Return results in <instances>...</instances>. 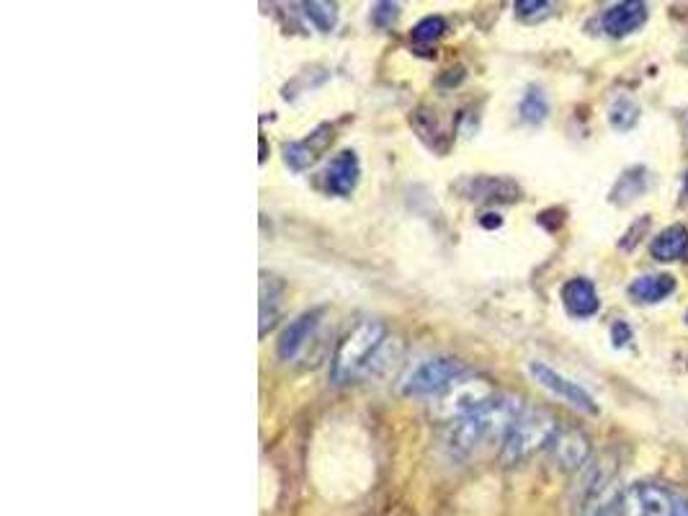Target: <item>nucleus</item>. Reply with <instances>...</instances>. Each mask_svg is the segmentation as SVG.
Here are the masks:
<instances>
[{
	"label": "nucleus",
	"mask_w": 688,
	"mask_h": 516,
	"mask_svg": "<svg viewBox=\"0 0 688 516\" xmlns=\"http://www.w3.org/2000/svg\"><path fill=\"white\" fill-rule=\"evenodd\" d=\"M384 341H387V336H384L382 323L361 320L359 326L348 333L341 341V346L335 349L333 364H330V380L335 385H343V382H351L356 377H364Z\"/></svg>",
	"instance_id": "2"
},
{
	"label": "nucleus",
	"mask_w": 688,
	"mask_h": 516,
	"mask_svg": "<svg viewBox=\"0 0 688 516\" xmlns=\"http://www.w3.org/2000/svg\"><path fill=\"white\" fill-rule=\"evenodd\" d=\"M609 119L611 124H614L616 129H632L634 124H637V119H640V106L634 104L629 96H619V99L614 101V106H611L609 111Z\"/></svg>",
	"instance_id": "18"
},
{
	"label": "nucleus",
	"mask_w": 688,
	"mask_h": 516,
	"mask_svg": "<svg viewBox=\"0 0 688 516\" xmlns=\"http://www.w3.org/2000/svg\"><path fill=\"white\" fill-rule=\"evenodd\" d=\"M395 19H397V3H377V6L372 8V21L377 26H382V29L395 24Z\"/></svg>",
	"instance_id": "23"
},
{
	"label": "nucleus",
	"mask_w": 688,
	"mask_h": 516,
	"mask_svg": "<svg viewBox=\"0 0 688 516\" xmlns=\"http://www.w3.org/2000/svg\"><path fill=\"white\" fill-rule=\"evenodd\" d=\"M650 251L658 261H681L688 253V230L683 225H670L652 240Z\"/></svg>",
	"instance_id": "14"
},
{
	"label": "nucleus",
	"mask_w": 688,
	"mask_h": 516,
	"mask_svg": "<svg viewBox=\"0 0 688 516\" xmlns=\"http://www.w3.org/2000/svg\"><path fill=\"white\" fill-rule=\"evenodd\" d=\"M518 111H521V119H524V122L542 124L544 119H547V111H549L547 96H544L539 88H529V93L521 99Z\"/></svg>",
	"instance_id": "17"
},
{
	"label": "nucleus",
	"mask_w": 688,
	"mask_h": 516,
	"mask_svg": "<svg viewBox=\"0 0 688 516\" xmlns=\"http://www.w3.org/2000/svg\"><path fill=\"white\" fill-rule=\"evenodd\" d=\"M619 516H688V498L660 483H632L619 498Z\"/></svg>",
	"instance_id": "4"
},
{
	"label": "nucleus",
	"mask_w": 688,
	"mask_h": 516,
	"mask_svg": "<svg viewBox=\"0 0 688 516\" xmlns=\"http://www.w3.org/2000/svg\"><path fill=\"white\" fill-rule=\"evenodd\" d=\"M361 176L359 155L354 150H343L330 160V166L325 168V189L335 197H348L356 189Z\"/></svg>",
	"instance_id": "9"
},
{
	"label": "nucleus",
	"mask_w": 688,
	"mask_h": 516,
	"mask_svg": "<svg viewBox=\"0 0 688 516\" xmlns=\"http://www.w3.org/2000/svg\"><path fill=\"white\" fill-rule=\"evenodd\" d=\"M593 516H619V501H611V504L601 506Z\"/></svg>",
	"instance_id": "26"
},
{
	"label": "nucleus",
	"mask_w": 688,
	"mask_h": 516,
	"mask_svg": "<svg viewBox=\"0 0 688 516\" xmlns=\"http://www.w3.org/2000/svg\"><path fill=\"white\" fill-rule=\"evenodd\" d=\"M524 411V403L513 395H493L472 413L454 421L449 431V449L454 455H472L480 444L495 437H506V431Z\"/></svg>",
	"instance_id": "1"
},
{
	"label": "nucleus",
	"mask_w": 688,
	"mask_h": 516,
	"mask_svg": "<svg viewBox=\"0 0 688 516\" xmlns=\"http://www.w3.org/2000/svg\"><path fill=\"white\" fill-rule=\"evenodd\" d=\"M464 375H467V367H464L459 359H428L426 364H421V367L415 369L413 375L408 377V382L402 387V393L415 395V398H418V395H439L444 393L451 382H457L459 377Z\"/></svg>",
	"instance_id": "6"
},
{
	"label": "nucleus",
	"mask_w": 688,
	"mask_h": 516,
	"mask_svg": "<svg viewBox=\"0 0 688 516\" xmlns=\"http://www.w3.org/2000/svg\"><path fill=\"white\" fill-rule=\"evenodd\" d=\"M549 447H552V457H555V462L562 470H575V467L583 465L588 460V455H591L588 437L578 429L557 431Z\"/></svg>",
	"instance_id": "10"
},
{
	"label": "nucleus",
	"mask_w": 688,
	"mask_h": 516,
	"mask_svg": "<svg viewBox=\"0 0 688 516\" xmlns=\"http://www.w3.org/2000/svg\"><path fill=\"white\" fill-rule=\"evenodd\" d=\"M302 8H305L307 19H310L320 31H330L335 26V6L333 3H320V0H312V3H305Z\"/></svg>",
	"instance_id": "21"
},
{
	"label": "nucleus",
	"mask_w": 688,
	"mask_h": 516,
	"mask_svg": "<svg viewBox=\"0 0 688 516\" xmlns=\"http://www.w3.org/2000/svg\"><path fill=\"white\" fill-rule=\"evenodd\" d=\"M645 21V3H640V0H627V3H616L614 8L606 11V16H603V29L609 31L611 37H627V34L640 29Z\"/></svg>",
	"instance_id": "11"
},
{
	"label": "nucleus",
	"mask_w": 688,
	"mask_h": 516,
	"mask_svg": "<svg viewBox=\"0 0 688 516\" xmlns=\"http://www.w3.org/2000/svg\"><path fill=\"white\" fill-rule=\"evenodd\" d=\"M557 434L555 418L542 408H524L503 437V460L521 462L531 457L536 449L552 444Z\"/></svg>",
	"instance_id": "3"
},
{
	"label": "nucleus",
	"mask_w": 688,
	"mask_h": 516,
	"mask_svg": "<svg viewBox=\"0 0 688 516\" xmlns=\"http://www.w3.org/2000/svg\"><path fill=\"white\" fill-rule=\"evenodd\" d=\"M529 372H531V377L539 382V385L547 387L549 393L557 395V398H562L565 403H570L573 408H578V411L591 413V416H596L598 413V406H596V400H593V395L588 393L585 387H580L578 382L567 380V377H562L560 372H555V369L547 367V364H542V362H531Z\"/></svg>",
	"instance_id": "7"
},
{
	"label": "nucleus",
	"mask_w": 688,
	"mask_h": 516,
	"mask_svg": "<svg viewBox=\"0 0 688 516\" xmlns=\"http://www.w3.org/2000/svg\"><path fill=\"white\" fill-rule=\"evenodd\" d=\"M457 189H462L464 197L472 199V202H490V199H498V202H513V199H518V194H521V189H518L513 181L493 179V176L469 179V181H464L462 186H457Z\"/></svg>",
	"instance_id": "12"
},
{
	"label": "nucleus",
	"mask_w": 688,
	"mask_h": 516,
	"mask_svg": "<svg viewBox=\"0 0 688 516\" xmlns=\"http://www.w3.org/2000/svg\"><path fill=\"white\" fill-rule=\"evenodd\" d=\"M673 289H676V279L670 274H652V277L634 279L629 295L637 302H660L673 295Z\"/></svg>",
	"instance_id": "15"
},
{
	"label": "nucleus",
	"mask_w": 688,
	"mask_h": 516,
	"mask_svg": "<svg viewBox=\"0 0 688 516\" xmlns=\"http://www.w3.org/2000/svg\"><path fill=\"white\" fill-rule=\"evenodd\" d=\"M421 114H423V119L428 122V127L426 124H421V122H415L413 119V124H415V129H418V135H421V140H426V145L431 150H446V135H444V129L439 127V119L433 117L431 111H426V109H421Z\"/></svg>",
	"instance_id": "19"
},
{
	"label": "nucleus",
	"mask_w": 688,
	"mask_h": 516,
	"mask_svg": "<svg viewBox=\"0 0 688 516\" xmlns=\"http://www.w3.org/2000/svg\"><path fill=\"white\" fill-rule=\"evenodd\" d=\"M315 153L317 150L310 148V142H289V145H284V160H287V166L294 168V171H305L312 160L317 158Z\"/></svg>",
	"instance_id": "20"
},
{
	"label": "nucleus",
	"mask_w": 688,
	"mask_h": 516,
	"mask_svg": "<svg viewBox=\"0 0 688 516\" xmlns=\"http://www.w3.org/2000/svg\"><path fill=\"white\" fill-rule=\"evenodd\" d=\"M562 302H565L567 313L575 315V318H591V315L598 313V305H601L596 287L588 279H570L562 287Z\"/></svg>",
	"instance_id": "13"
},
{
	"label": "nucleus",
	"mask_w": 688,
	"mask_h": 516,
	"mask_svg": "<svg viewBox=\"0 0 688 516\" xmlns=\"http://www.w3.org/2000/svg\"><path fill=\"white\" fill-rule=\"evenodd\" d=\"M547 8H552V6L544 3V0H518L516 3L518 16H526V19H531V16H542Z\"/></svg>",
	"instance_id": "24"
},
{
	"label": "nucleus",
	"mask_w": 688,
	"mask_h": 516,
	"mask_svg": "<svg viewBox=\"0 0 688 516\" xmlns=\"http://www.w3.org/2000/svg\"><path fill=\"white\" fill-rule=\"evenodd\" d=\"M323 313H325L323 308L307 310V313H302L299 318H294L292 323L284 328V333H281V338H279V344H276V354H279V359H284V362H294V359L302 354V349L307 346V341L315 336Z\"/></svg>",
	"instance_id": "8"
},
{
	"label": "nucleus",
	"mask_w": 688,
	"mask_h": 516,
	"mask_svg": "<svg viewBox=\"0 0 688 516\" xmlns=\"http://www.w3.org/2000/svg\"><path fill=\"white\" fill-rule=\"evenodd\" d=\"M281 295H284V284L271 274H261V328H258L261 338L266 336L268 328L274 326L281 308Z\"/></svg>",
	"instance_id": "16"
},
{
	"label": "nucleus",
	"mask_w": 688,
	"mask_h": 516,
	"mask_svg": "<svg viewBox=\"0 0 688 516\" xmlns=\"http://www.w3.org/2000/svg\"><path fill=\"white\" fill-rule=\"evenodd\" d=\"M446 31V21L441 16H428V19L418 21L413 29V42L415 44H431L441 37Z\"/></svg>",
	"instance_id": "22"
},
{
	"label": "nucleus",
	"mask_w": 688,
	"mask_h": 516,
	"mask_svg": "<svg viewBox=\"0 0 688 516\" xmlns=\"http://www.w3.org/2000/svg\"><path fill=\"white\" fill-rule=\"evenodd\" d=\"M627 338H629V328L624 326V323H619V326H614V344H616V346L627 344Z\"/></svg>",
	"instance_id": "25"
},
{
	"label": "nucleus",
	"mask_w": 688,
	"mask_h": 516,
	"mask_svg": "<svg viewBox=\"0 0 688 516\" xmlns=\"http://www.w3.org/2000/svg\"><path fill=\"white\" fill-rule=\"evenodd\" d=\"M493 387L488 380H480V377H459L457 382H451L444 393H439L436 400V413L441 418H464L467 413H472L475 408H480L482 403H488L493 398Z\"/></svg>",
	"instance_id": "5"
}]
</instances>
